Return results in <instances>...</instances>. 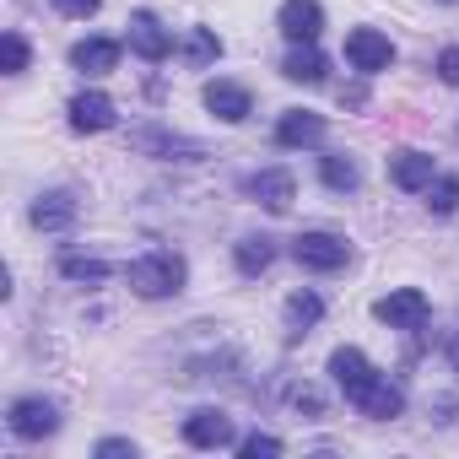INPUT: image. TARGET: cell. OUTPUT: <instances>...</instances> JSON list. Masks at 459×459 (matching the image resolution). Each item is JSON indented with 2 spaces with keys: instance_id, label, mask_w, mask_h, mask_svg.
Listing matches in <instances>:
<instances>
[{
  "instance_id": "6da1fadb",
  "label": "cell",
  "mask_w": 459,
  "mask_h": 459,
  "mask_svg": "<svg viewBox=\"0 0 459 459\" xmlns=\"http://www.w3.org/2000/svg\"><path fill=\"white\" fill-rule=\"evenodd\" d=\"M125 281H130V292H135V298H178V292H184V281H189V271H184V260H178V255L157 249V255L130 260V265H125Z\"/></svg>"
},
{
  "instance_id": "7a4b0ae2",
  "label": "cell",
  "mask_w": 459,
  "mask_h": 459,
  "mask_svg": "<svg viewBox=\"0 0 459 459\" xmlns=\"http://www.w3.org/2000/svg\"><path fill=\"white\" fill-rule=\"evenodd\" d=\"M130 146H135V152H146V157H157V162H200V157H205V146H200V141L173 135V130H157V125L130 130Z\"/></svg>"
},
{
  "instance_id": "3957f363",
  "label": "cell",
  "mask_w": 459,
  "mask_h": 459,
  "mask_svg": "<svg viewBox=\"0 0 459 459\" xmlns=\"http://www.w3.org/2000/svg\"><path fill=\"white\" fill-rule=\"evenodd\" d=\"M292 260H298L303 271H341V265L351 260V244L335 238V233H298V238H292Z\"/></svg>"
},
{
  "instance_id": "277c9868",
  "label": "cell",
  "mask_w": 459,
  "mask_h": 459,
  "mask_svg": "<svg viewBox=\"0 0 459 459\" xmlns=\"http://www.w3.org/2000/svg\"><path fill=\"white\" fill-rule=\"evenodd\" d=\"M373 314H378L389 330H421V325H427V314H432V303H427V292L400 287V292L378 298V303H373Z\"/></svg>"
},
{
  "instance_id": "5b68a950",
  "label": "cell",
  "mask_w": 459,
  "mask_h": 459,
  "mask_svg": "<svg viewBox=\"0 0 459 459\" xmlns=\"http://www.w3.org/2000/svg\"><path fill=\"white\" fill-rule=\"evenodd\" d=\"M6 421H12V432L22 443H39V437H49L60 427V411L49 400H39V394H22V400H12V416Z\"/></svg>"
},
{
  "instance_id": "8992f818",
  "label": "cell",
  "mask_w": 459,
  "mask_h": 459,
  "mask_svg": "<svg viewBox=\"0 0 459 459\" xmlns=\"http://www.w3.org/2000/svg\"><path fill=\"white\" fill-rule=\"evenodd\" d=\"M346 60H351V71L378 76V71L394 65V44H389L384 33H373V28H357V33L346 39Z\"/></svg>"
},
{
  "instance_id": "52a82bcc",
  "label": "cell",
  "mask_w": 459,
  "mask_h": 459,
  "mask_svg": "<svg viewBox=\"0 0 459 459\" xmlns=\"http://www.w3.org/2000/svg\"><path fill=\"white\" fill-rule=\"evenodd\" d=\"M244 195L281 216V211L298 200V184H292V173H287V168H260V173H249V178H244Z\"/></svg>"
},
{
  "instance_id": "ba28073f",
  "label": "cell",
  "mask_w": 459,
  "mask_h": 459,
  "mask_svg": "<svg viewBox=\"0 0 459 459\" xmlns=\"http://www.w3.org/2000/svg\"><path fill=\"white\" fill-rule=\"evenodd\" d=\"M184 443L189 448H233L238 432H233V416H221V411H195L184 421Z\"/></svg>"
},
{
  "instance_id": "9c48e42d",
  "label": "cell",
  "mask_w": 459,
  "mask_h": 459,
  "mask_svg": "<svg viewBox=\"0 0 459 459\" xmlns=\"http://www.w3.org/2000/svg\"><path fill=\"white\" fill-rule=\"evenodd\" d=\"M281 33L292 39V44H314L319 33H325V6L319 0H281Z\"/></svg>"
},
{
  "instance_id": "30bf717a",
  "label": "cell",
  "mask_w": 459,
  "mask_h": 459,
  "mask_svg": "<svg viewBox=\"0 0 459 459\" xmlns=\"http://www.w3.org/2000/svg\"><path fill=\"white\" fill-rule=\"evenodd\" d=\"M351 405H357L362 416H373V421H389V416H400V411H405V394H400L384 373H373V378L351 394Z\"/></svg>"
},
{
  "instance_id": "8fae6325",
  "label": "cell",
  "mask_w": 459,
  "mask_h": 459,
  "mask_svg": "<svg viewBox=\"0 0 459 459\" xmlns=\"http://www.w3.org/2000/svg\"><path fill=\"white\" fill-rule=\"evenodd\" d=\"M205 108H211L216 119H227V125H244V119L255 114V98H249V87H238V82H211V87H205Z\"/></svg>"
},
{
  "instance_id": "7c38bea8",
  "label": "cell",
  "mask_w": 459,
  "mask_h": 459,
  "mask_svg": "<svg viewBox=\"0 0 459 459\" xmlns=\"http://www.w3.org/2000/svg\"><path fill=\"white\" fill-rule=\"evenodd\" d=\"M130 49H135L141 60H152V65H157V60H168V55H173V39L162 33V22H157L152 12H135V17H130Z\"/></svg>"
},
{
  "instance_id": "4fadbf2b",
  "label": "cell",
  "mask_w": 459,
  "mask_h": 459,
  "mask_svg": "<svg viewBox=\"0 0 459 459\" xmlns=\"http://www.w3.org/2000/svg\"><path fill=\"white\" fill-rule=\"evenodd\" d=\"M71 221H76V195L49 189V195L33 200V227H44V233H65Z\"/></svg>"
},
{
  "instance_id": "5bb4252c",
  "label": "cell",
  "mask_w": 459,
  "mask_h": 459,
  "mask_svg": "<svg viewBox=\"0 0 459 459\" xmlns=\"http://www.w3.org/2000/svg\"><path fill=\"white\" fill-rule=\"evenodd\" d=\"M389 178H394L400 189H411V195H416V189H427V184L437 178V168H432V157H427V152H394V157H389Z\"/></svg>"
},
{
  "instance_id": "9a60e30c",
  "label": "cell",
  "mask_w": 459,
  "mask_h": 459,
  "mask_svg": "<svg viewBox=\"0 0 459 459\" xmlns=\"http://www.w3.org/2000/svg\"><path fill=\"white\" fill-rule=\"evenodd\" d=\"M330 373H335V384H341V389H346V400H351V394L373 378V362H368L357 346H335V351H330Z\"/></svg>"
},
{
  "instance_id": "2e32d148",
  "label": "cell",
  "mask_w": 459,
  "mask_h": 459,
  "mask_svg": "<svg viewBox=\"0 0 459 459\" xmlns=\"http://www.w3.org/2000/svg\"><path fill=\"white\" fill-rule=\"evenodd\" d=\"M71 125H76L82 135H98V130L114 125V103H108L103 92H82V98H71Z\"/></svg>"
},
{
  "instance_id": "e0dca14e",
  "label": "cell",
  "mask_w": 459,
  "mask_h": 459,
  "mask_svg": "<svg viewBox=\"0 0 459 459\" xmlns=\"http://www.w3.org/2000/svg\"><path fill=\"white\" fill-rule=\"evenodd\" d=\"M276 141H281V146H314V141H325V114H308V108L281 114Z\"/></svg>"
},
{
  "instance_id": "ac0fdd59",
  "label": "cell",
  "mask_w": 459,
  "mask_h": 459,
  "mask_svg": "<svg viewBox=\"0 0 459 459\" xmlns=\"http://www.w3.org/2000/svg\"><path fill=\"white\" fill-rule=\"evenodd\" d=\"M71 65L87 71V76H103V71L119 65V44H114V39H82V44L71 49Z\"/></svg>"
},
{
  "instance_id": "d6986e66",
  "label": "cell",
  "mask_w": 459,
  "mask_h": 459,
  "mask_svg": "<svg viewBox=\"0 0 459 459\" xmlns=\"http://www.w3.org/2000/svg\"><path fill=\"white\" fill-rule=\"evenodd\" d=\"M325 71H330V60H325L314 44H298V49L287 55V65H281V76H287V82H308V87H314V82H325Z\"/></svg>"
},
{
  "instance_id": "ffe728a7",
  "label": "cell",
  "mask_w": 459,
  "mask_h": 459,
  "mask_svg": "<svg viewBox=\"0 0 459 459\" xmlns=\"http://www.w3.org/2000/svg\"><path fill=\"white\" fill-rule=\"evenodd\" d=\"M319 178H325L335 195H351V189L362 184V173H357V162H351L346 152H325V157H319Z\"/></svg>"
},
{
  "instance_id": "44dd1931",
  "label": "cell",
  "mask_w": 459,
  "mask_h": 459,
  "mask_svg": "<svg viewBox=\"0 0 459 459\" xmlns=\"http://www.w3.org/2000/svg\"><path fill=\"white\" fill-rule=\"evenodd\" d=\"M233 260H238V271H244V276H260V271H271V260H276V244H271V238H238Z\"/></svg>"
},
{
  "instance_id": "7402d4cb",
  "label": "cell",
  "mask_w": 459,
  "mask_h": 459,
  "mask_svg": "<svg viewBox=\"0 0 459 459\" xmlns=\"http://www.w3.org/2000/svg\"><path fill=\"white\" fill-rule=\"evenodd\" d=\"M60 276L65 281H82V287H98V281H108V265L103 260H87V255H65L60 260Z\"/></svg>"
},
{
  "instance_id": "603a6c76",
  "label": "cell",
  "mask_w": 459,
  "mask_h": 459,
  "mask_svg": "<svg viewBox=\"0 0 459 459\" xmlns=\"http://www.w3.org/2000/svg\"><path fill=\"white\" fill-rule=\"evenodd\" d=\"M287 319H292V330L319 325V319H325V298H319V292H292V298H287Z\"/></svg>"
},
{
  "instance_id": "cb8c5ba5",
  "label": "cell",
  "mask_w": 459,
  "mask_h": 459,
  "mask_svg": "<svg viewBox=\"0 0 459 459\" xmlns=\"http://www.w3.org/2000/svg\"><path fill=\"white\" fill-rule=\"evenodd\" d=\"M427 205H432L437 216H454V211H459V173L432 178V184H427Z\"/></svg>"
},
{
  "instance_id": "d4e9b609",
  "label": "cell",
  "mask_w": 459,
  "mask_h": 459,
  "mask_svg": "<svg viewBox=\"0 0 459 459\" xmlns=\"http://www.w3.org/2000/svg\"><path fill=\"white\" fill-rule=\"evenodd\" d=\"M184 55H189V65H211V60L221 55V39H216L211 28H189V44H184Z\"/></svg>"
},
{
  "instance_id": "484cf974",
  "label": "cell",
  "mask_w": 459,
  "mask_h": 459,
  "mask_svg": "<svg viewBox=\"0 0 459 459\" xmlns=\"http://www.w3.org/2000/svg\"><path fill=\"white\" fill-rule=\"evenodd\" d=\"M0 60H6V76H22L28 71V39L6 33V39H0Z\"/></svg>"
},
{
  "instance_id": "4316f807",
  "label": "cell",
  "mask_w": 459,
  "mask_h": 459,
  "mask_svg": "<svg viewBox=\"0 0 459 459\" xmlns=\"http://www.w3.org/2000/svg\"><path fill=\"white\" fill-rule=\"evenodd\" d=\"M238 454H244V459H260V454H281V437H271V432H249V437L238 443Z\"/></svg>"
},
{
  "instance_id": "83f0119b",
  "label": "cell",
  "mask_w": 459,
  "mask_h": 459,
  "mask_svg": "<svg viewBox=\"0 0 459 459\" xmlns=\"http://www.w3.org/2000/svg\"><path fill=\"white\" fill-rule=\"evenodd\" d=\"M437 76H443L448 87H459V44H448V49L437 55Z\"/></svg>"
},
{
  "instance_id": "f1b7e54d",
  "label": "cell",
  "mask_w": 459,
  "mask_h": 459,
  "mask_svg": "<svg viewBox=\"0 0 459 459\" xmlns=\"http://www.w3.org/2000/svg\"><path fill=\"white\" fill-rule=\"evenodd\" d=\"M292 405H298V411H308V416H325V400H319V389H308V384H303V389H292Z\"/></svg>"
},
{
  "instance_id": "f546056e",
  "label": "cell",
  "mask_w": 459,
  "mask_h": 459,
  "mask_svg": "<svg viewBox=\"0 0 459 459\" xmlns=\"http://www.w3.org/2000/svg\"><path fill=\"white\" fill-rule=\"evenodd\" d=\"M103 6V0H55V12H65V17H92Z\"/></svg>"
},
{
  "instance_id": "4dcf8cb0",
  "label": "cell",
  "mask_w": 459,
  "mask_h": 459,
  "mask_svg": "<svg viewBox=\"0 0 459 459\" xmlns=\"http://www.w3.org/2000/svg\"><path fill=\"white\" fill-rule=\"evenodd\" d=\"M98 454H103V459H125V454H135V443H130V437H103Z\"/></svg>"
},
{
  "instance_id": "1f68e13d",
  "label": "cell",
  "mask_w": 459,
  "mask_h": 459,
  "mask_svg": "<svg viewBox=\"0 0 459 459\" xmlns=\"http://www.w3.org/2000/svg\"><path fill=\"white\" fill-rule=\"evenodd\" d=\"M448 362H454V373H459V341H448Z\"/></svg>"
}]
</instances>
